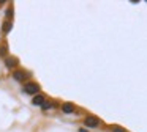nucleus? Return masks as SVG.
I'll list each match as a JSON object with an SVG mask.
<instances>
[{"label":"nucleus","instance_id":"f257e3e1","mask_svg":"<svg viewBox=\"0 0 147 132\" xmlns=\"http://www.w3.org/2000/svg\"><path fill=\"white\" fill-rule=\"evenodd\" d=\"M40 91V87L36 83H32V82H29V83H26V87H24V93H29V94H38Z\"/></svg>","mask_w":147,"mask_h":132},{"label":"nucleus","instance_id":"f03ea898","mask_svg":"<svg viewBox=\"0 0 147 132\" xmlns=\"http://www.w3.org/2000/svg\"><path fill=\"white\" fill-rule=\"evenodd\" d=\"M84 124H86L87 127H96V126L100 124V119L95 118V116H89V118L84 119Z\"/></svg>","mask_w":147,"mask_h":132},{"label":"nucleus","instance_id":"7ed1b4c3","mask_svg":"<svg viewBox=\"0 0 147 132\" xmlns=\"http://www.w3.org/2000/svg\"><path fill=\"white\" fill-rule=\"evenodd\" d=\"M13 79H14V80H18V82L26 80V72H22V71H14V72H13Z\"/></svg>","mask_w":147,"mask_h":132},{"label":"nucleus","instance_id":"20e7f679","mask_svg":"<svg viewBox=\"0 0 147 132\" xmlns=\"http://www.w3.org/2000/svg\"><path fill=\"white\" fill-rule=\"evenodd\" d=\"M62 110H63V113H73L74 105L73 104H63V105H62Z\"/></svg>","mask_w":147,"mask_h":132},{"label":"nucleus","instance_id":"39448f33","mask_svg":"<svg viewBox=\"0 0 147 132\" xmlns=\"http://www.w3.org/2000/svg\"><path fill=\"white\" fill-rule=\"evenodd\" d=\"M43 102H45V97L40 96V94H38V96H35V97L32 99V104H33V105H41Z\"/></svg>","mask_w":147,"mask_h":132},{"label":"nucleus","instance_id":"423d86ee","mask_svg":"<svg viewBox=\"0 0 147 132\" xmlns=\"http://www.w3.org/2000/svg\"><path fill=\"white\" fill-rule=\"evenodd\" d=\"M13 28V25H11V22H3V31L5 33H8V31Z\"/></svg>","mask_w":147,"mask_h":132},{"label":"nucleus","instance_id":"0eeeda50","mask_svg":"<svg viewBox=\"0 0 147 132\" xmlns=\"http://www.w3.org/2000/svg\"><path fill=\"white\" fill-rule=\"evenodd\" d=\"M5 63H7L8 68H11V66L16 65V60H14V58H7V61H5Z\"/></svg>","mask_w":147,"mask_h":132},{"label":"nucleus","instance_id":"6e6552de","mask_svg":"<svg viewBox=\"0 0 147 132\" xmlns=\"http://www.w3.org/2000/svg\"><path fill=\"white\" fill-rule=\"evenodd\" d=\"M41 105H43V109H45V110H49V109H52V104H51V102H43Z\"/></svg>","mask_w":147,"mask_h":132},{"label":"nucleus","instance_id":"1a4fd4ad","mask_svg":"<svg viewBox=\"0 0 147 132\" xmlns=\"http://www.w3.org/2000/svg\"><path fill=\"white\" fill-rule=\"evenodd\" d=\"M5 52H7V46H3L2 49H0V55L3 57V53H5Z\"/></svg>","mask_w":147,"mask_h":132},{"label":"nucleus","instance_id":"9d476101","mask_svg":"<svg viewBox=\"0 0 147 132\" xmlns=\"http://www.w3.org/2000/svg\"><path fill=\"white\" fill-rule=\"evenodd\" d=\"M112 132H125V131L120 129V127H112Z\"/></svg>","mask_w":147,"mask_h":132}]
</instances>
